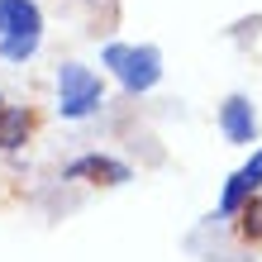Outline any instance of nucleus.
Listing matches in <instances>:
<instances>
[{
	"instance_id": "obj_8",
	"label": "nucleus",
	"mask_w": 262,
	"mask_h": 262,
	"mask_svg": "<svg viewBox=\"0 0 262 262\" xmlns=\"http://www.w3.org/2000/svg\"><path fill=\"white\" fill-rule=\"evenodd\" d=\"M38 38L43 34H14V38H0V57L5 62H29L38 53Z\"/></svg>"
},
{
	"instance_id": "obj_4",
	"label": "nucleus",
	"mask_w": 262,
	"mask_h": 262,
	"mask_svg": "<svg viewBox=\"0 0 262 262\" xmlns=\"http://www.w3.org/2000/svg\"><path fill=\"white\" fill-rule=\"evenodd\" d=\"M220 124L229 134V143H253V138H257V110H253V100L248 96H229L224 110H220Z\"/></svg>"
},
{
	"instance_id": "obj_9",
	"label": "nucleus",
	"mask_w": 262,
	"mask_h": 262,
	"mask_svg": "<svg viewBox=\"0 0 262 262\" xmlns=\"http://www.w3.org/2000/svg\"><path fill=\"white\" fill-rule=\"evenodd\" d=\"M238 214H243V238H248L253 248H262V195H253Z\"/></svg>"
},
{
	"instance_id": "obj_6",
	"label": "nucleus",
	"mask_w": 262,
	"mask_h": 262,
	"mask_svg": "<svg viewBox=\"0 0 262 262\" xmlns=\"http://www.w3.org/2000/svg\"><path fill=\"white\" fill-rule=\"evenodd\" d=\"M29 129H34V119H29V110H19V105H0V148H5V152L24 148Z\"/></svg>"
},
{
	"instance_id": "obj_3",
	"label": "nucleus",
	"mask_w": 262,
	"mask_h": 262,
	"mask_svg": "<svg viewBox=\"0 0 262 262\" xmlns=\"http://www.w3.org/2000/svg\"><path fill=\"white\" fill-rule=\"evenodd\" d=\"M67 177L72 181H96V186H119V181H129L134 172L124 162H115V158H100V152H86V158H76L67 167Z\"/></svg>"
},
{
	"instance_id": "obj_5",
	"label": "nucleus",
	"mask_w": 262,
	"mask_h": 262,
	"mask_svg": "<svg viewBox=\"0 0 262 262\" xmlns=\"http://www.w3.org/2000/svg\"><path fill=\"white\" fill-rule=\"evenodd\" d=\"M38 29H43V14L34 0H0V38L38 34Z\"/></svg>"
},
{
	"instance_id": "obj_2",
	"label": "nucleus",
	"mask_w": 262,
	"mask_h": 262,
	"mask_svg": "<svg viewBox=\"0 0 262 262\" xmlns=\"http://www.w3.org/2000/svg\"><path fill=\"white\" fill-rule=\"evenodd\" d=\"M105 100V86L100 76L81 67V62H62L57 67V110H62V119H86L96 115Z\"/></svg>"
},
{
	"instance_id": "obj_10",
	"label": "nucleus",
	"mask_w": 262,
	"mask_h": 262,
	"mask_svg": "<svg viewBox=\"0 0 262 262\" xmlns=\"http://www.w3.org/2000/svg\"><path fill=\"white\" fill-rule=\"evenodd\" d=\"M238 172H243V177H248V181H253V186L262 191V148H257V152H253V158H248V162H243V167H238Z\"/></svg>"
},
{
	"instance_id": "obj_1",
	"label": "nucleus",
	"mask_w": 262,
	"mask_h": 262,
	"mask_svg": "<svg viewBox=\"0 0 262 262\" xmlns=\"http://www.w3.org/2000/svg\"><path fill=\"white\" fill-rule=\"evenodd\" d=\"M100 62L110 67L119 81H124L129 96H138V91H152L162 76V53L152 48V43H143V48H129V43H110V48L100 53Z\"/></svg>"
},
{
	"instance_id": "obj_7",
	"label": "nucleus",
	"mask_w": 262,
	"mask_h": 262,
	"mask_svg": "<svg viewBox=\"0 0 262 262\" xmlns=\"http://www.w3.org/2000/svg\"><path fill=\"white\" fill-rule=\"evenodd\" d=\"M253 195H257V186H253V181L243 177V172H234V177H229V186H224V200H220V214H238V210L248 205Z\"/></svg>"
}]
</instances>
